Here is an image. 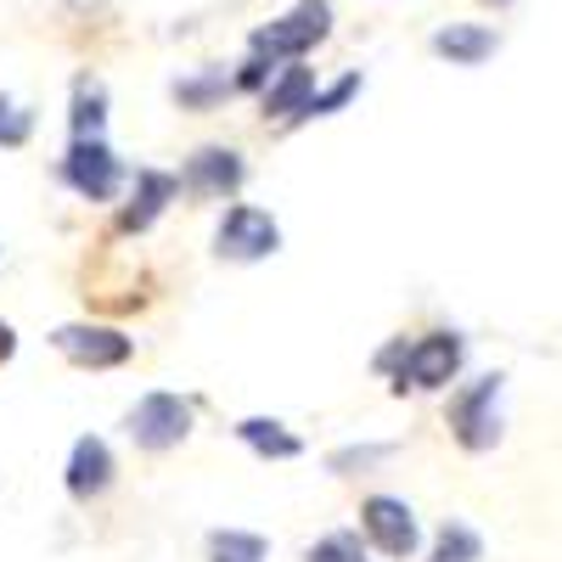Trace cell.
Here are the masks:
<instances>
[{
    "instance_id": "6da1fadb",
    "label": "cell",
    "mask_w": 562,
    "mask_h": 562,
    "mask_svg": "<svg viewBox=\"0 0 562 562\" xmlns=\"http://www.w3.org/2000/svg\"><path fill=\"white\" fill-rule=\"evenodd\" d=\"M506 371H473L445 394V428L461 456H490L506 439Z\"/></svg>"
},
{
    "instance_id": "7a4b0ae2",
    "label": "cell",
    "mask_w": 562,
    "mask_h": 562,
    "mask_svg": "<svg viewBox=\"0 0 562 562\" xmlns=\"http://www.w3.org/2000/svg\"><path fill=\"white\" fill-rule=\"evenodd\" d=\"M355 529H360L366 551L383 562H416L428 551V529H422L416 506L394 490H366L355 506Z\"/></svg>"
},
{
    "instance_id": "3957f363",
    "label": "cell",
    "mask_w": 562,
    "mask_h": 562,
    "mask_svg": "<svg viewBox=\"0 0 562 562\" xmlns=\"http://www.w3.org/2000/svg\"><path fill=\"white\" fill-rule=\"evenodd\" d=\"M192 434H198V400L180 394V389H147L124 411V439L140 456H169Z\"/></svg>"
},
{
    "instance_id": "277c9868",
    "label": "cell",
    "mask_w": 562,
    "mask_h": 562,
    "mask_svg": "<svg viewBox=\"0 0 562 562\" xmlns=\"http://www.w3.org/2000/svg\"><path fill=\"white\" fill-rule=\"evenodd\" d=\"M130 175L135 169L108 147V140H68L63 158H57V180L68 186L79 203H90V209H119Z\"/></svg>"
},
{
    "instance_id": "5b68a950",
    "label": "cell",
    "mask_w": 562,
    "mask_h": 562,
    "mask_svg": "<svg viewBox=\"0 0 562 562\" xmlns=\"http://www.w3.org/2000/svg\"><path fill=\"white\" fill-rule=\"evenodd\" d=\"M326 34H333V0H299L293 12H281L265 29L248 34V52L270 57L276 68H288V63H304Z\"/></svg>"
},
{
    "instance_id": "8992f818",
    "label": "cell",
    "mask_w": 562,
    "mask_h": 562,
    "mask_svg": "<svg viewBox=\"0 0 562 562\" xmlns=\"http://www.w3.org/2000/svg\"><path fill=\"white\" fill-rule=\"evenodd\" d=\"M281 254V220L259 203H225L214 220V259L220 265H265Z\"/></svg>"
},
{
    "instance_id": "52a82bcc",
    "label": "cell",
    "mask_w": 562,
    "mask_h": 562,
    "mask_svg": "<svg viewBox=\"0 0 562 562\" xmlns=\"http://www.w3.org/2000/svg\"><path fill=\"white\" fill-rule=\"evenodd\" d=\"M52 349L74 371H124L135 360V338L113 321H63L52 326Z\"/></svg>"
},
{
    "instance_id": "ba28073f",
    "label": "cell",
    "mask_w": 562,
    "mask_h": 562,
    "mask_svg": "<svg viewBox=\"0 0 562 562\" xmlns=\"http://www.w3.org/2000/svg\"><path fill=\"white\" fill-rule=\"evenodd\" d=\"M467 371V333L434 326V333H411V371L405 394H450Z\"/></svg>"
},
{
    "instance_id": "9c48e42d",
    "label": "cell",
    "mask_w": 562,
    "mask_h": 562,
    "mask_svg": "<svg viewBox=\"0 0 562 562\" xmlns=\"http://www.w3.org/2000/svg\"><path fill=\"white\" fill-rule=\"evenodd\" d=\"M180 175V198L192 203H237V192L248 186V158L225 140H209V147L186 153V164L175 169Z\"/></svg>"
},
{
    "instance_id": "30bf717a",
    "label": "cell",
    "mask_w": 562,
    "mask_h": 562,
    "mask_svg": "<svg viewBox=\"0 0 562 562\" xmlns=\"http://www.w3.org/2000/svg\"><path fill=\"white\" fill-rule=\"evenodd\" d=\"M180 203V175L175 169H158V164H140L119 198V214H113V237H147V231Z\"/></svg>"
},
{
    "instance_id": "8fae6325",
    "label": "cell",
    "mask_w": 562,
    "mask_h": 562,
    "mask_svg": "<svg viewBox=\"0 0 562 562\" xmlns=\"http://www.w3.org/2000/svg\"><path fill=\"white\" fill-rule=\"evenodd\" d=\"M113 484H119V456H113V445H108L102 434H79V439L68 445V461H63V490H68V501H74V506H97V501L113 495Z\"/></svg>"
},
{
    "instance_id": "7c38bea8",
    "label": "cell",
    "mask_w": 562,
    "mask_h": 562,
    "mask_svg": "<svg viewBox=\"0 0 562 562\" xmlns=\"http://www.w3.org/2000/svg\"><path fill=\"white\" fill-rule=\"evenodd\" d=\"M315 90H321L315 68H304V63L276 68V79L265 85V97H259V113H265V124H276V130H299V124H310Z\"/></svg>"
},
{
    "instance_id": "4fadbf2b",
    "label": "cell",
    "mask_w": 562,
    "mask_h": 562,
    "mask_svg": "<svg viewBox=\"0 0 562 562\" xmlns=\"http://www.w3.org/2000/svg\"><path fill=\"white\" fill-rule=\"evenodd\" d=\"M231 439L259 461H304L310 456V439L281 416H237L231 422Z\"/></svg>"
},
{
    "instance_id": "5bb4252c",
    "label": "cell",
    "mask_w": 562,
    "mask_h": 562,
    "mask_svg": "<svg viewBox=\"0 0 562 562\" xmlns=\"http://www.w3.org/2000/svg\"><path fill=\"white\" fill-rule=\"evenodd\" d=\"M434 57H445L450 68H484L495 52H501V34L484 29V23H445L434 29Z\"/></svg>"
},
{
    "instance_id": "9a60e30c",
    "label": "cell",
    "mask_w": 562,
    "mask_h": 562,
    "mask_svg": "<svg viewBox=\"0 0 562 562\" xmlns=\"http://www.w3.org/2000/svg\"><path fill=\"white\" fill-rule=\"evenodd\" d=\"M68 140H108V85L97 74L74 79L68 97Z\"/></svg>"
},
{
    "instance_id": "2e32d148",
    "label": "cell",
    "mask_w": 562,
    "mask_h": 562,
    "mask_svg": "<svg viewBox=\"0 0 562 562\" xmlns=\"http://www.w3.org/2000/svg\"><path fill=\"white\" fill-rule=\"evenodd\" d=\"M169 90H175V102H180L186 113H214L225 97H237L231 68H220V63H203V68H192V74H180Z\"/></svg>"
},
{
    "instance_id": "e0dca14e",
    "label": "cell",
    "mask_w": 562,
    "mask_h": 562,
    "mask_svg": "<svg viewBox=\"0 0 562 562\" xmlns=\"http://www.w3.org/2000/svg\"><path fill=\"white\" fill-rule=\"evenodd\" d=\"M203 562H270V535L237 529V524L209 529L203 535Z\"/></svg>"
},
{
    "instance_id": "ac0fdd59",
    "label": "cell",
    "mask_w": 562,
    "mask_h": 562,
    "mask_svg": "<svg viewBox=\"0 0 562 562\" xmlns=\"http://www.w3.org/2000/svg\"><path fill=\"white\" fill-rule=\"evenodd\" d=\"M394 450H400L394 439H349L338 450H326V473H333V479H371Z\"/></svg>"
},
{
    "instance_id": "d6986e66",
    "label": "cell",
    "mask_w": 562,
    "mask_h": 562,
    "mask_svg": "<svg viewBox=\"0 0 562 562\" xmlns=\"http://www.w3.org/2000/svg\"><path fill=\"white\" fill-rule=\"evenodd\" d=\"M422 562H484V535L467 524V518H445L434 535H428V551Z\"/></svg>"
},
{
    "instance_id": "ffe728a7",
    "label": "cell",
    "mask_w": 562,
    "mask_h": 562,
    "mask_svg": "<svg viewBox=\"0 0 562 562\" xmlns=\"http://www.w3.org/2000/svg\"><path fill=\"white\" fill-rule=\"evenodd\" d=\"M366 557L371 551H366V540H360L355 524H338V529H326V535H315L304 546V562H366Z\"/></svg>"
},
{
    "instance_id": "44dd1931",
    "label": "cell",
    "mask_w": 562,
    "mask_h": 562,
    "mask_svg": "<svg viewBox=\"0 0 562 562\" xmlns=\"http://www.w3.org/2000/svg\"><path fill=\"white\" fill-rule=\"evenodd\" d=\"M371 371L389 383V394H405V371H411V333H394L378 344V355H371Z\"/></svg>"
},
{
    "instance_id": "7402d4cb",
    "label": "cell",
    "mask_w": 562,
    "mask_h": 562,
    "mask_svg": "<svg viewBox=\"0 0 562 562\" xmlns=\"http://www.w3.org/2000/svg\"><path fill=\"white\" fill-rule=\"evenodd\" d=\"M34 140V108L0 90V153H18Z\"/></svg>"
},
{
    "instance_id": "603a6c76",
    "label": "cell",
    "mask_w": 562,
    "mask_h": 562,
    "mask_svg": "<svg viewBox=\"0 0 562 562\" xmlns=\"http://www.w3.org/2000/svg\"><path fill=\"white\" fill-rule=\"evenodd\" d=\"M360 90H366V74H360V68L338 74L333 85H321V90H315V108H310V119H333V113H344V108L360 97Z\"/></svg>"
},
{
    "instance_id": "cb8c5ba5",
    "label": "cell",
    "mask_w": 562,
    "mask_h": 562,
    "mask_svg": "<svg viewBox=\"0 0 562 562\" xmlns=\"http://www.w3.org/2000/svg\"><path fill=\"white\" fill-rule=\"evenodd\" d=\"M12 360H18V326L0 321V366H12Z\"/></svg>"
},
{
    "instance_id": "d4e9b609",
    "label": "cell",
    "mask_w": 562,
    "mask_h": 562,
    "mask_svg": "<svg viewBox=\"0 0 562 562\" xmlns=\"http://www.w3.org/2000/svg\"><path fill=\"white\" fill-rule=\"evenodd\" d=\"M0 265H7V243H0Z\"/></svg>"
},
{
    "instance_id": "484cf974",
    "label": "cell",
    "mask_w": 562,
    "mask_h": 562,
    "mask_svg": "<svg viewBox=\"0 0 562 562\" xmlns=\"http://www.w3.org/2000/svg\"><path fill=\"white\" fill-rule=\"evenodd\" d=\"M366 562H371V557H366Z\"/></svg>"
}]
</instances>
